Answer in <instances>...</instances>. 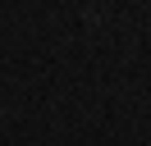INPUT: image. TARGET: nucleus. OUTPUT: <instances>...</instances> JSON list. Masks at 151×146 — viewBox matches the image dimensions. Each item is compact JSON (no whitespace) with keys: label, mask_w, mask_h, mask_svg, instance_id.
Instances as JSON below:
<instances>
[]
</instances>
